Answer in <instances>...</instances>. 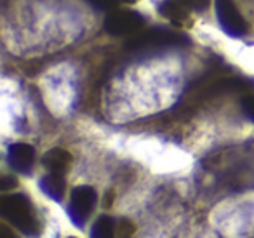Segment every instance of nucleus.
I'll use <instances>...</instances> for the list:
<instances>
[{
    "label": "nucleus",
    "mask_w": 254,
    "mask_h": 238,
    "mask_svg": "<svg viewBox=\"0 0 254 238\" xmlns=\"http://www.w3.org/2000/svg\"><path fill=\"white\" fill-rule=\"evenodd\" d=\"M117 2H126V4H134L136 0H117Z\"/></svg>",
    "instance_id": "obj_18"
},
{
    "label": "nucleus",
    "mask_w": 254,
    "mask_h": 238,
    "mask_svg": "<svg viewBox=\"0 0 254 238\" xmlns=\"http://www.w3.org/2000/svg\"><path fill=\"white\" fill-rule=\"evenodd\" d=\"M85 2L91 4L94 9H98V11H112V9H115L119 5L117 0H85Z\"/></svg>",
    "instance_id": "obj_12"
},
{
    "label": "nucleus",
    "mask_w": 254,
    "mask_h": 238,
    "mask_svg": "<svg viewBox=\"0 0 254 238\" xmlns=\"http://www.w3.org/2000/svg\"><path fill=\"white\" fill-rule=\"evenodd\" d=\"M70 162H71V155L68 153L66 150H63V148H53V150H49L42 157L44 167H46L49 172H53V174L64 176Z\"/></svg>",
    "instance_id": "obj_7"
},
{
    "label": "nucleus",
    "mask_w": 254,
    "mask_h": 238,
    "mask_svg": "<svg viewBox=\"0 0 254 238\" xmlns=\"http://www.w3.org/2000/svg\"><path fill=\"white\" fill-rule=\"evenodd\" d=\"M145 25V18L132 11H115L106 16L105 30L112 35H132Z\"/></svg>",
    "instance_id": "obj_5"
},
{
    "label": "nucleus",
    "mask_w": 254,
    "mask_h": 238,
    "mask_svg": "<svg viewBox=\"0 0 254 238\" xmlns=\"http://www.w3.org/2000/svg\"><path fill=\"white\" fill-rule=\"evenodd\" d=\"M96 202H98V195H96L94 188H91V186L75 188L71 191L70 205H68V216H70L71 223L78 228L84 226L94 210Z\"/></svg>",
    "instance_id": "obj_3"
},
{
    "label": "nucleus",
    "mask_w": 254,
    "mask_h": 238,
    "mask_svg": "<svg viewBox=\"0 0 254 238\" xmlns=\"http://www.w3.org/2000/svg\"><path fill=\"white\" fill-rule=\"evenodd\" d=\"M120 231H122V235L129 237V235L134 231V224H132L129 219H122V221H120Z\"/></svg>",
    "instance_id": "obj_14"
},
{
    "label": "nucleus",
    "mask_w": 254,
    "mask_h": 238,
    "mask_svg": "<svg viewBox=\"0 0 254 238\" xmlns=\"http://www.w3.org/2000/svg\"><path fill=\"white\" fill-rule=\"evenodd\" d=\"M113 203V193L112 191H108L106 193V196H105V203H103V205L105 207H110Z\"/></svg>",
    "instance_id": "obj_17"
},
{
    "label": "nucleus",
    "mask_w": 254,
    "mask_h": 238,
    "mask_svg": "<svg viewBox=\"0 0 254 238\" xmlns=\"http://www.w3.org/2000/svg\"><path fill=\"white\" fill-rule=\"evenodd\" d=\"M16 184H18V182H16V179H14V178H9V176H4V178H2V181H0V189H2V191H7V189L14 188Z\"/></svg>",
    "instance_id": "obj_13"
},
{
    "label": "nucleus",
    "mask_w": 254,
    "mask_h": 238,
    "mask_svg": "<svg viewBox=\"0 0 254 238\" xmlns=\"http://www.w3.org/2000/svg\"><path fill=\"white\" fill-rule=\"evenodd\" d=\"M188 9L191 7L187 0H164L159 5V12L171 21H183L188 16Z\"/></svg>",
    "instance_id": "obj_9"
},
{
    "label": "nucleus",
    "mask_w": 254,
    "mask_h": 238,
    "mask_svg": "<svg viewBox=\"0 0 254 238\" xmlns=\"http://www.w3.org/2000/svg\"><path fill=\"white\" fill-rule=\"evenodd\" d=\"M91 238H115V221H113V217H98V221L92 224Z\"/></svg>",
    "instance_id": "obj_10"
},
{
    "label": "nucleus",
    "mask_w": 254,
    "mask_h": 238,
    "mask_svg": "<svg viewBox=\"0 0 254 238\" xmlns=\"http://www.w3.org/2000/svg\"><path fill=\"white\" fill-rule=\"evenodd\" d=\"M216 14H218L219 26L228 33L230 37H246L249 28H247L246 19L239 12L233 0H216Z\"/></svg>",
    "instance_id": "obj_4"
},
{
    "label": "nucleus",
    "mask_w": 254,
    "mask_h": 238,
    "mask_svg": "<svg viewBox=\"0 0 254 238\" xmlns=\"http://www.w3.org/2000/svg\"><path fill=\"white\" fill-rule=\"evenodd\" d=\"M0 214L9 224L19 230L23 235L30 238H37L42 231L39 223V217L33 209L30 198L19 193L4 195L0 198Z\"/></svg>",
    "instance_id": "obj_1"
},
{
    "label": "nucleus",
    "mask_w": 254,
    "mask_h": 238,
    "mask_svg": "<svg viewBox=\"0 0 254 238\" xmlns=\"http://www.w3.org/2000/svg\"><path fill=\"white\" fill-rule=\"evenodd\" d=\"M188 44V39L180 33L169 32V30H148L145 33H139L138 37L127 44V49L132 53H145V51L153 49H164V47H174V46H183Z\"/></svg>",
    "instance_id": "obj_2"
},
{
    "label": "nucleus",
    "mask_w": 254,
    "mask_h": 238,
    "mask_svg": "<svg viewBox=\"0 0 254 238\" xmlns=\"http://www.w3.org/2000/svg\"><path fill=\"white\" fill-rule=\"evenodd\" d=\"M40 188H42V191L49 198L61 202L64 198V191H66V182H64L63 174H53V172H49V174L40 179Z\"/></svg>",
    "instance_id": "obj_8"
},
{
    "label": "nucleus",
    "mask_w": 254,
    "mask_h": 238,
    "mask_svg": "<svg viewBox=\"0 0 254 238\" xmlns=\"http://www.w3.org/2000/svg\"><path fill=\"white\" fill-rule=\"evenodd\" d=\"M68 238H77V237H68Z\"/></svg>",
    "instance_id": "obj_19"
},
{
    "label": "nucleus",
    "mask_w": 254,
    "mask_h": 238,
    "mask_svg": "<svg viewBox=\"0 0 254 238\" xmlns=\"http://www.w3.org/2000/svg\"><path fill=\"white\" fill-rule=\"evenodd\" d=\"M9 165L19 174H30L35 164V150L26 143H16L9 146L7 151Z\"/></svg>",
    "instance_id": "obj_6"
},
{
    "label": "nucleus",
    "mask_w": 254,
    "mask_h": 238,
    "mask_svg": "<svg viewBox=\"0 0 254 238\" xmlns=\"http://www.w3.org/2000/svg\"><path fill=\"white\" fill-rule=\"evenodd\" d=\"M0 238H18V235L11 230L5 223L0 224Z\"/></svg>",
    "instance_id": "obj_15"
},
{
    "label": "nucleus",
    "mask_w": 254,
    "mask_h": 238,
    "mask_svg": "<svg viewBox=\"0 0 254 238\" xmlns=\"http://www.w3.org/2000/svg\"><path fill=\"white\" fill-rule=\"evenodd\" d=\"M187 2L191 9H197V11H204L209 5V0H187Z\"/></svg>",
    "instance_id": "obj_16"
},
{
    "label": "nucleus",
    "mask_w": 254,
    "mask_h": 238,
    "mask_svg": "<svg viewBox=\"0 0 254 238\" xmlns=\"http://www.w3.org/2000/svg\"><path fill=\"white\" fill-rule=\"evenodd\" d=\"M240 106H242V112L251 122H254V94H247L242 98L240 101Z\"/></svg>",
    "instance_id": "obj_11"
}]
</instances>
